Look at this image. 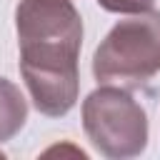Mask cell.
<instances>
[{
	"label": "cell",
	"mask_w": 160,
	"mask_h": 160,
	"mask_svg": "<svg viewBox=\"0 0 160 160\" xmlns=\"http://www.w3.org/2000/svg\"><path fill=\"white\" fill-rule=\"evenodd\" d=\"M155 0H98V5L108 12H122V15H138L148 12Z\"/></svg>",
	"instance_id": "obj_5"
},
{
	"label": "cell",
	"mask_w": 160,
	"mask_h": 160,
	"mask_svg": "<svg viewBox=\"0 0 160 160\" xmlns=\"http://www.w3.org/2000/svg\"><path fill=\"white\" fill-rule=\"evenodd\" d=\"M82 130L92 148L112 160L138 158L148 148V115L125 88L92 90L82 100Z\"/></svg>",
	"instance_id": "obj_3"
},
{
	"label": "cell",
	"mask_w": 160,
	"mask_h": 160,
	"mask_svg": "<svg viewBox=\"0 0 160 160\" xmlns=\"http://www.w3.org/2000/svg\"><path fill=\"white\" fill-rule=\"evenodd\" d=\"M25 120H28L25 95L12 80L0 78V142L12 140L22 130Z\"/></svg>",
	"instance_id": "obj_4"
},
{
	"label": "cell",
	"mask_w": 160,
	"mask_h": 160,
	"mask_svg": "<svg viewBox=\"0 0 160 160\" xmlns=\"http://www.w3.org/2000/svg\"><path fill=\"white\" fill-rule=\"evenodd\" d=\"M160 72V12L148 10L110 28L92 55L98 82L120 88L148 85Z\"/></svg>",
	"instance_id": "obj_2"
},
{
	"label": "cell",
	"mask_w": 160,
	"mask_h": 160,
	"mask_svg": "<svg viewBox=\"0 0 160 160\" xmlns=\"http://www.w3.org/2000/svg\"><path fill=\"white\" fill-rule=\"evenodd\" d=\"M0 158H2V152H0Z\"/></svg>",
	"instance_id": "obj_6"
},
{
	"label": "cell",
	"mask_w": 160,
	"mask_h": 160,
	"mask_svg": "<svg viewBox=\"0 0 160 160\" xmlns=\"http://www.w3.org/2000/svg\"><path fill=\"white\" fill-rule=\"evenodd\" d=\"M20 75L38 112L68 115L80 92L82 18L72 0H20L15 8Z\"/></svg>",
	"instance_id": "obj_1"
}]
</instances>
